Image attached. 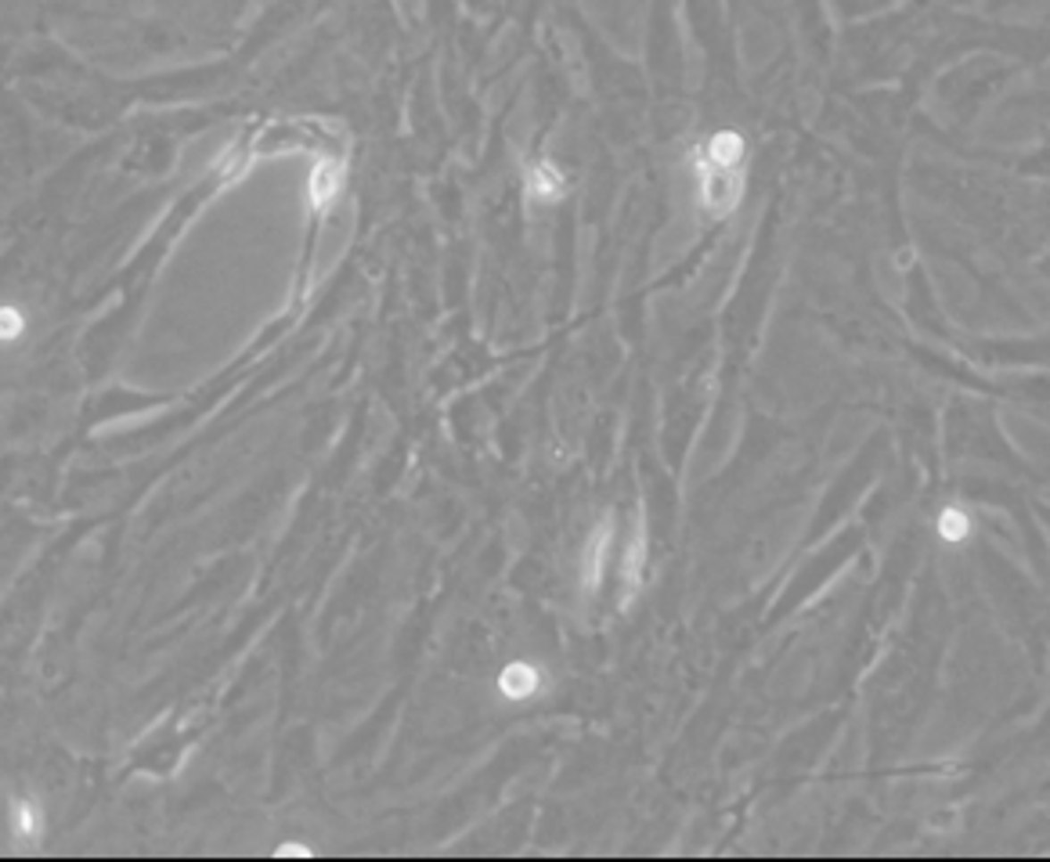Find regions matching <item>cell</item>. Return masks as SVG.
I'll use <instances>...</instances> for the list:
<instances>
[{"instance_id": "1", "label": "cell", "mask_w": 1050, "mask_h": 862, "mask_svg": "<svg viewBox=\"0 0 1050 862\" xmlns=\"http://www.w3.org/2000/svg\"><path fill=\"white\" fill-rule=\"evenodd\" d=\"M740 192H744V178L737 170H719L700 159V203L708 206V213L726 217L729 210H737Z\"/></svg>"}, {"instance_id": "2", "label": "cell", "mask_w": 1050, "mask_h": 862, "mask_svg": "<svg viewBox=\"0 0 1050 862\" xmlns=\"http://www.w3.org/2000/svg\"><path fill=\"white\" fill-rule=\"evenodd\" d=\"M740 159H744V137L733 130H719L704 148V162L719 170H737Z\"/></svg>"}, {"instance_id": "3", "label": "cell", "mask_w": 1050, "mask_h": 862, "mask_svg": "<svg viewBox=\"0 0 1050 862\" xmlns=\"http://www.w3.org/2000/svg\"><path fill=\"white\" fill-rule=\"evenodd\" d=\"M498 689L509 697V700H523V697H531L535 689H538V671L531 667V664H523V660H516V664H509L502 675H498Z\"/></svg>"}, {"instance_id": "4", "label": "cell", "mask_w": 1050, "mask_h": 862, "mask_svg": "<svg viewBox=\"0 0 1050 862\" xmlns=\"http://www.w3.org/2000/svg\"><path fill=\"white\" fill-rule=\"evenodd\" d=\"M339 162H332V159H321L318 162V170H314V181H311V199H314V206H329L332 203V195H336V188L343 185V174H339Z\"/></svg>"}, {"instance_id": "5", "label": "cell", "mask_w": 1050, "mask_h": 862, "mask_svg": "<svg viewBox=\"0 0 1050 862\" xmlns=\"http://www.w3.org/2000/svg\"><path fill=\"white\" fill-rule=\"evenodd\" d=\"M563 192V181H560V174L549 166V162H538L531 174H528V195L531 199H538V203H553L556 195Z\"/></svg>"}, {"instance_id": "6", "label": "cell", "mask_w": 1050, "mask_h": 862, "mask_svg": "<svg viewBox=\"0 0 1050 862\" xmlns=\"http://www.w3.org/2000/svg\"><path fill=\"white\" fill-rule=\"evenodd\" d=\"M643 559H646V531H643V524H639V527H636V535H632V542H629L625 567H621V574H625L629 588H636V584H639V577H643Z\"/></svg>"}, {"instance_id": "7", "label": "cell", "mask_w": 1050, "mask_h": 862, "mask_svg": "<svg viewBox=\"0 0 1050 862\" xmlns=\"http://www.w3.org/2000/svg\"><path fill=\"white\" fill-rule=\"evenodd\" d=\"M606 542H610V531L599 527L596 531V542L588 549V559H585V577H588V592L599 588V577H603V563H606Z\"/></svg>"}, {"instance_id": "8", "label": "cell", "mask_w": 1050, "mask_h": 862, "mask_svg": "<svg viewBox=\"0 0 1050 862\" xmlns=\"http://www.w3.org/2000/svg\"><path fill=\"white\" fill-rule=\"evenodd\" d=\"M12 819H15V833H19L22 841L40 837V812H37V805H29V801H15Z\"/></svg>"}, {"instance_id": "9", "label": "cell", "mask_w": 1050, "mask_h": 862, "mask_svg": "<svg viewBox=\"0 0 1050 862\" xmlns=\"http://www.w3.org/2000/svg\"><path fill=\"white\" fill-rule=\"evenodd\" d=\"M938 535H942L946 542H964V538H968V516L960 512V509H946V512L938 516Z\"/></svg>"}, {"instance_id": "10", "label": "cell", "mask_w": 1050, "mask_h": 862, "mask_svg": "<svg viewBox=\"0 0 1050 862\" xmlns=\"http://www.w3.org/2000/svg\"><path fill=\"white\" fill-rule=\"evenodd\" d=\"M0 318H4V343H12V339L22 336V314L15 307H4V311H0Z\"/></svg>"}, {"instance_id": "11", "label": "cell", "mask_w": 1050, "mask_h": 862, "mask_svg": "<svg viewBox=\"0 0 1050 862\" xmlns=\"http://www.w3.org/2000/svg\"><path fill=\"white\" fill-rule=\"evenodd\" d=\"M279 855H311L304 844H286V848H279Z\"/></svg>"}]
</instances>
